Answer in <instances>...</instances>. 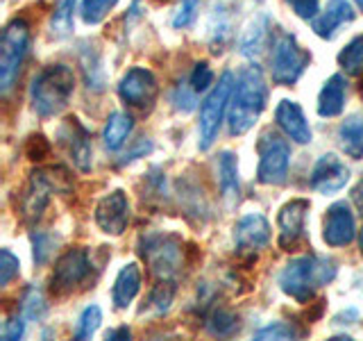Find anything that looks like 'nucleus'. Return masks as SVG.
Wrapping results in <instances>:
<instances>
[{"label":"nucleus","instance_id":"nucleus-1","mask_svg":"<svg viewBox=\"0 0 363 341\" xmlns=\"http://www.w3.org/2000/svg\"><path fill=\"white\" fill-rule=\"evenodd\" d=\"M266 96H268V87L259 68L257 66L243 68L236 77L234 94L230 100V107H227V123H230L232 134L236 136L245 134L252 128L266 107Z\"/></svg>","mask_w":363,"mask_h":341},{"label":"nucleus","instance_id":"nucleus-2","mask_svg":"<svg viewBox=\"0 0 363 341\" xmlns=\"http://www.w3.org/2000/svg\"><path fill=\"white\" fill-rule=\"evenodd\" d=\"M336 266L327 257H295L279 273L281 291L298 303H309L318 287H325L334 280Z\"/></svg>","mask_w":363,"mask_h":341},{"label":"nucleus","instance_id":"nucleus-3","mask_svg":"<svg viewBox=\"0 0 363 341\" xmlns=\"http://www.w3.org/2000/svg\"><path fill=\"white\" fill-rule=\"evenodd\" d=\"M75 91V73L66 64H52L32 80L30 98L32 107L39 117H55L60 114Z\"/></svg>","mask_w":363,"mask_h":341},{"label":"nucleus","instance_id":"nucleus-4","mask_svg":"<svg viewBox=\"0 0 363 341\" xmlns=\"http://www.w3.org/2000/svg\"><path fill=\"white\" fill-rule=\"evenodd\" d=\"M73 187L71 173L64 166H48L37 168L30 173V185L23 193L21 200V214L28 223H34L41 219L45 205L50 200V193L55 191H68Z\"/></svg>","mask_w":363,"mask_h":341},{"label":"nucleus","instance_id":"nucleus-5","mask_svg":"<svg viewBox=\"0 0 363 341\" xmlns=\"http://www.w3.org/2000/svg\"><path fill=\"white\" fill-rule=\"evenodd\" d=\"M30 45V28L23 18H14L0 39V91L9 94L18 80Z\"/></svg>","mask_w":363,"mask_h":341},{"label":"nucleus","instance_id":"nucleus-6","mask_svg":"<svg viewBox=\"0 0 363 341\" xmlns=\"http://www.w3.org/2000/svg\"><path fill=\"white\" fill-rule=\"evenodd\" d=\"M234 85L236 80L232 71H225L218 77V85L211 89V94L204 98L202 107H200V151H209L211 144L216 141L220 130V123L227 107H230V100L234 94Z\"/></svg>","mask_w":363,"mask_h":341},{"label":"nucleus","instance_id":"nucleus-7","mask_svg":"<svg viewBox=\"0 0 363 341\" xmlns=\"http://www.w3.org/2000/svg\"><path fill=\"white\" fill-rule=\"evenodd\" d=\"M139 250L159 280H170L182 266V239L175 234H145Z\"/></svg>","mask_w":363,"mask_h":341},{"label":"nucleus","instance_id":"nucleus-8","mask_svg":"<svg viewBox=\"0 0 363 341\" xmlns=\"http://www.w3.org/2000/svg\"><path fill=\"white\" fill-rule=\"evenodd\" d=\"M272 82L275 85H295L304 73V68L309 66L311 55L304 48H300V43L295 41L291 34H281V37L272 45Z\"/></svg>","mask_w":363,"mask_h":341},{"label":"nucleus","instance_id":"nucleus-9","mask_svg":"<svg viewBox=\"0 0 363 341\" xmlns=\"http://www.w3.org/2000/svg\"><path fill=\"white\" fill-rule=\"evenodd\" d=\"M291 148L277 134L264 132L259 139V168L257 178L261 185H284L289 175Z\"/></svg>","mask_w":363,"mask_h":341},{"label":"nucleus","instance_id":"nucleus-10","mask_svg":"<svg viewBox=\"0 0 363 341\" xmlns=\"http://www.w3.org/2000/svg\"><path fill=\"white\" fill-rule=\"evenodd\" d=\"M89 273H91L89 253L84 248H71L57 259L50 278V289L55 296L71 293L79 282L86 280Z\"/></svg>","mask_w":363,"mask_h":341},{"label":"nucleus","instance_id":"nucleus-11","mask_svg":"<svg viewBox=\"0 0 363 341\" xmlns=\"http://www.w3.org/2000/svg\"><path fill=\"white\" fill-rule=\"evenodd\" d=\"M157 91L159 87H157L152 71H147V68H141V66L130 68L118 82V96L128 102L130 107H136V109H150L157 98Z\"/></svg>","mask_w":363,"mask_h":341},{"label":"nucleus","instance_id":"nucleus-12","mask_svg":"<svg viewBox=\"0 0 363 341\" xmlns=\"http://www.w3.org/2000/svg\"><path fill=\"white\" fill-rule=\"evenodd\" d=\"M96 223L98 227L105 234H113L118 237L128 230V223H130V202L125 191L116 189L107 193L105 198L98 202L96 207Z\"/></svg>","mask_w":363,"mask_h":341},{"label":"nucleus","instance_id":"nucleus-13","mask_svg":"<svg viewBox=\"0 0 363 341\" xmlns=\"http://www.w3.org/2000/svg\"><path fill=\"white\" fill-rule=\"evenodd\" d=\"M60 136H62V144L66 146L68 155L73 159V164L77 166V170L89 173L91 166H94V148H91L89 130L75 117H71V119H66L64 125L60 128Z\"/></svg>","mask_w":363,"mask_h":341},{"label":"nucleus","instance_id":"nucleus-14","mask_svg":"<svg viewBox=\"0 0 363 341\" xmlns=\"http://www.w3.org/2000/svg\"><path fill=\"white\" fill-rule=\"evenodd\" d=\"M306 214H309V200H304V198H295L279 210V216H277L279 239H277V244L281 250H293L302 242Z\"/></svg>","mask_w":363,"mask_h":341},{"label":"nucleus","instance_id":"nucleus-15","mask_svg":"<svg viewBox=\"0 0 363 341\" xmlns=\"http://www.w3.org/2000/svg\"><path fill=\"white\" fill-rule=\"evenodd\" d=\"M347 182H350V168L334 153L323 155L311 170V189L318 193H325V196H332V193L340 191Z\"/></svg>","mask_w":363,"mask_h":341},{"label":"nucleus","instance_id":"nucleus-16","mask_svg":"<svg viewBox=\"0 0 363 341\" xmlns=\"http://www.w3.org/2000/svg\"><path fill=\"white\" fill-rule=\"evenodd\" d=\"M354 234H357V225H354V214L350 212V205L334 202L325 216V230H323L325 244L334 248L347 246L352 244Z\"/></svg>","mask_w":363,"mask_h":341},{"label":"nucleus","instance_id":"nucleus-17","mask_svg":"<svg viewBox=\"0 0 363 341\" xmlns=\"http://www.w3.org/2000/svg\"><path fill=\"white\" fill-rule=\"evenodd\" d=\"M270 242V223L264 214H247L234 225V244L238 250H261Z\"/></svg>","mask_w":363,"mask_h":341},{"label":"nucleus","instance_id":"nucleus-18","mask_svg":"<svg viewBox=\"0 0 363 341\" xmlns=\"http://www.w3.org/2000/svg\"><path fill=\"white\" fill-rule=\"evenodd\" d=\"M275 121L295 144H309L311 141V128L306 123L302 107L295 100H281L275 109Z\"/></svg>","mask_w":363,"mask_h":341},{"label":"nucleus","instance_id":"nucleus-19","mask_svg":"<svg viewBox=\"0 0 363 341\" xmlns=\"http://www.w3.org/2000/svg\"><path fill=\"white\" fill-rule=\"evenodd\" d=\"M354 21V9L347 0H329L327 7L313 18V32L323 39H332L336 30Z\"/></svg>","mask_w":363,"mask_h":341},{"label":"nucleus","instance_id":"nucleus-20","mask_svg":"<svg viewBox=\"0 0 363 341\" xmlns=\"http://www.w3.org/2000/svg\"><path fill=\"white\" fill-rule=\"evenodd\" d=\"M139 289H141V269L139 264L130 261V264H125L118 271L116 282H113V289H111L113 305H116L118 310H125V307L136 298Z\"/></svg>","mask_w":363,"mask_h":341},{"label":"nucleus","instance_id":"nucleus-21","mask_svg":"<svg viewBox=\"0 0 363 341\" xmlns=\"http://www.w3.org/2000/svg\"><path fill=\"white\" fill-rule=\"evenodd\" d=\"M345 107V80L343 75H332L318 96V114L325 119L338 117Z\"/></svg>","mask_w":363,"mask_h":341},{"label":"nucleus","instance_id":"nucleus-22","mask_svg":"<svg viewBox=\"0 0 363 341\" xmlns=\"http://www.w3.org/2000/svg\"><path fill=\"white\" fill-rule=\"evenodd\" d=\"M218 182H220V191L225 202L234 207L241 196V182H238V164H236V155L230 151H223L218 159Z\"/></svg>","mask_w":363,"mask_h":341},{"label":"nucleus","instance_id":"nucleus-23","mask_svg":"<svg viewBox=\"0 0 363 341\" xmlns=\"http://www.w3.org/2000/svg\"><path fill=\"white\" fill-rule=\"evenodd\" d=\"M268 30H270V21L268 16H257L247 23V28L241 34V53L245 57H257L264 53L266 41H268Z\"/></svg>","mask_w":363,"mask_h":341},{"label":"nucleus","instance_id":"nucleus-24","mask_svg":"<svg viewBox=\"0 0 363 341\" xmlns=\"http://www.w3.org/2000/svg\"><path fill=\"white\" fill-rule=\"evenodd\" d=\"M338 141H340V148H343L352 159L363 157V114H354V117H350L347 121L340 123Z\"/></svg>","mask_w":363,"mask_h":341},{"label":"nucleus","instance_id":"nucleus-25","mask_svg":"<svg viewBox=\"0 0 363 341\" xmlns=\"http://www.w3.org/2000/svg\"><path fill=\"white\" fill-rule=\"evenodd\" d=\"M134 128V121L130 114L125 112H113L109 114V119L105 123V130H102V139L109 151H118V148L128 141V136Z\"/></svg>","mask_w":363,"mask_h":341},{"label":"nucleus","instance_id":"nucleus-26","mask_svg":"<svg viewBox=\"0 0 363 341\" xmlns=\"http://www.w3.org/2000/svg\"><path fill=\"white\" fill-rule=\"evenodd\" d=\"M77 0H57V7L50 16V34L55 39H64L73 30V11Z\"/></svg>","mask_w":363,"mask_h":341},{"label":"nucleus","instance_id":"nucleus-27","mask_svg":"<svg viewBox=\"0 0 363 341\" xmlns=\"http://www.w3.org/2000/svg\"><path fill=\"white\" fill-rule=\"evenodd\" d=\"M338 64L343 66L347 75H361L363 73V34L352 39L338 55Z\"/></svg>","mask_w":363,"mask_h":341},{"label":"nucleus","instance_id":"nucleus-28","mask_svg":"<svg viewBox=\"0 0 363 341\" xmlns=\"http://www.w3.org/2000/svg\"><path fill=\"white\" fill-rule=\"evenodd\" d=\"M116 3L118 0H82L79 14H82V21L86 26H98V23L116 7Z\"/></svg>","mask_w":363,"mask_h":341},{"label":"nucleus","instance_id":"nucleus-29","mask_svg":"<svg viewBox=\"0 0 363 341\" xmlns=\"http://www.w3.org/2000/svg\"><path fill=\"white\" fill-rule=\"evenodd\" d=\"M100 321H102V312L98 305H89L86 310L79 314V321H77V328H75V339H89L96 335V330L100 328Z\"/></svg>","mask_w":363,"mask_h":341},{"label":"nucleus","instance_id":"nucleus-30","mask_svg":"<svg viewBox=\"0 0 363 341\" xmlns=\"http://www.w3.org/2000/svg\"><path fill=\"white\" fill-rule=\"evenodd\" d=\"M173 298H175L173 282H170V280H162L152 289L150 301H147V307H150L155 314H164V312H168V307H170V303H173Z\"/></svg>","mask_w":363,"mask_h":341},{"label":"nucleus","instance_id":"nucleus-31","mask_svg":"<svg viewBox=\"0 0 363 341\" xmlns=\"http://www.w3.org/2000/svg\"><path fill=\"white\" fill-rule=\"evenodd\" d=\"M207 328H209L211 335L227 337V335H232L234 330L238 328V318L232 312H227V310H213V314L209 316Z\"/></svg>","mask_w":363,"mask_h":341},{"label":"nucleus","instance_id":"nucleus-32","mask_svg":"<svg viewBox=\"0 0 363 341\" xmlns=\"http://www.w3.org/2000/svg\"><path fill=\"white\" fill-rule=\"evenodd\" d=\"M23 314L28 318H41L45 314V298L39 287H30L23 298Z\"/></svg>","mask_w":363,"mask_h":341},{"label":"nucleus","instance_id":"nucleus-33","mask_svg":"<svg viewBox=\"0 0 363 341\" xmlns=\"http://www.w3.org/2000/svg\"><path fill=\"white\" fill-rule=\"evenodd\" d=\"M198 9H200V0H179V7L173 16V26L177 30L182 28H189L193 21L198 16Z\"/></svg>","mask_w":363,"mask_h":341},{"label":"nucleus","instance_id":"nucleus-34","mask_svg":"<svg viewBox=\"0 0 363 341\" xmlns=\"http://www.w3.org/2000/svg\"><path fill=\"white\" fill-rule=\"evenodd\" d=\"M293 337H298V330H295L291 323H284V321L261 328L255 335V339H293Z\"/></svg>","mask_w":363,"mask_h":341},{"label":"nucleus","instance_id":"nucleus-35","mask_svg":"<svg viewBox=\"0 0 363 341\" xmlns=\"http://www.w3.org/2000/svg\"><path fill=\"white\" fill-rule=\"evenodd\" d=\"M18 257H14L7 248H3V253H0V287H7L18 276Z\"/></svg>","mask_w":363,"mask_h":341},{"label":"nucleus","instance_id":"nucleus-36","mask_svg":"<svg viewBox=\"0 0 363 341\" xmlns=\"http://www.w3.org/2000/svg\"><path fill=\"white\" fill-rule=\"evenodd\" d=\"M211 82H213V71L209 68V64H207V62L196 64V68H193V73H191V77H189V85L200 94V91L209 89Z\"/></svg>","mask_w":363,"mask_h":341},{"label":"nucleus","instance_id":"nucleus-37","mask_svg":"<svg viewBox=\"0 0 363 341\" xmlns=\"http://www.w3.org/2000/svg\"><path fill=\"white\" fill-rule=\"evenodd\" d=\"M32 242H34V259H37V264H43L52 253V246H55L52 237L37 232V234H32Z\"/></svg>","mask_w":363,"mask_h":341},{"label":"nucleus","instance_id":"nucleus-38","mask_svg":"<svg viewBox=\"0 0 363 341\" xmlns=\"http://www.w3.org/2000/svg\"><path fill=\"white\" fill-rule=\"evenodd\" d=\"M48 153H50L48 139L41 136V134H32L28 139V144H26V155L30 159H43V157H48Z\"/></svg>","mask_w":363,"mask_h":341},{"label":"nucleus","instance_id":"nucleus-39","mask_svg":"<svg viewBox=\"0 0 363 341\" xmlns=\"http://www.w3.org/2000/svg\"><path fill=\"white\" fill-rule=\"evenodd\" d=\"M196 94H198V91L193 89L191 85H189V89H186L184 85H179V87L175 89V94H173L175 107L182 109V112H191L193 107H196Z\"/></svg>","mask_w":363,"mask_h":341},{"label":"nucleus","instance_id":"nucleus-40","mask_svg":"<svg viewBox=\"0 0 363 341\" xmlns=\"http://www.w3.org/2000/svg\"><path fill=\"white\" fill-rule=\"evenodd\" d=\"M289 3L300 18H315L318 14V0H289Z\"/></svg>","mask_w":363,"mask_h":341},{"label":"nucleus","instance_id":"nucleus-41","mask_svg":"<svg viewBox=\"0 0 363 341\" xmlns=\"http://www.w3.org/2000/svg\"><path fill=\"white\" fill-rule=\"evenodd\" d=\"M23 332H26V323H23L21 318H9L3 325V330H0V337L5 341H14V339H21Z\"/></svg>","mask_w":363,"mask_h":341},{"label":"nucleus","instance_id":"nucleus-42","mask_svg":"<svg viewBox=\"0 0 363 341\" xmlns=\"http://www.w3.org/2000/svg\"><path fill=\"white\" fill-rule=\"evenodd\" d=\"M152 151V146H150V141H141V146L139 148H136V151H132L130 155H125V159H123V162L121 164H128V162H132V159H136V157H139L141 153H150Z\"/></svg>","mask_w":363,"mask_h":341},{"label":"nucleus","instance_id":"nucleus-43","mask_svg":"<svg viewBox=\"0 0 363 341\" xmlns=\"http://www.w3.org/2000/svg\"><path fill=\"white\" fill-rule=\"evenodd\" d=\"M352 202L357 205V210L363 214V180L359 182V185L352 189Z\"/></svg>","mask_w":363,"mask_h":341},{"label":"nucleus","instance_id":"nucleus-44","mask_svg":"<svg viewBox=\"0 0 363 341\" xmlns=\"http://www.w3.org/2000/svg\"><path fill=\"white\" fill-rule=\"evenodd\" d=\"M107 339H113V341H121V339H130V328L123 325L118 330H109L107 332Z\"/></svg>","mask_w":363,"mask_h":341},{"label":"nucleus","instance_id":"nucleus-45","mask_svg":"<svg viewBox=\"0 0 363 341\" xmlns=\"http://www.w3.org/2000/svg\"><path fill=\"white\" fill-rule=\"evenodd\" d=\"M359 250H361V257H363V227H361V234H359Z\"/></svg>","mask_w":363,"mask_h":341},{"label":"nucleus","instance_id":"nucleus-46","mask_svg":"<svg viewBox=\"0 0 363 341\" xmlns=\"http://www.w3.org/2000/svg\"><path fill=\"white\" fill-rule=\"evenodd\" d=\"M354 3H357V5H359L361 9H363V0H354Z\"/></svg>","mask_w":363,"mask_h":341}]
</instances>
